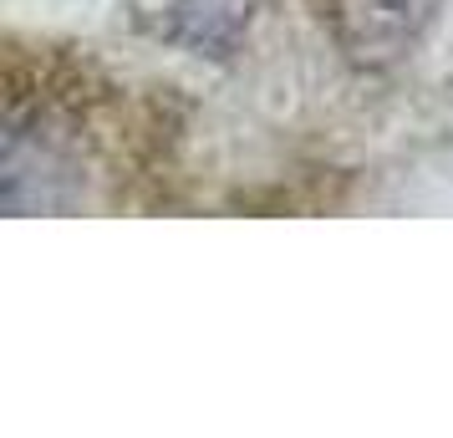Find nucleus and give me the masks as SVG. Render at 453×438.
<instances>
[{
    "mask_svg": "<svg viewBox=\"0 0 453 438\" xmlns=\"http://www.w3.org/2000/svg\"><path fill=\"white\" fill-rule=\"evenodd\" d=\"M260 0H143V11L168 42L188 51H229Z\"/></svg>",
    "mask_w": 453,
    "mask_h": 438,
    "instance_id": "f03ea898",
    "label": "nucleus"
},
{
    "mask_svg": "<svg viewBox=\"0 0 453 438\" xmlns=\"http://www.w3.org/2000/svg\"><path fill=\"white\" fill-rule=\"evenodd\" d=\"M433 11L438 0H342V42L357 62H392L423 36Z\"/></svg>",
    "mask_w": 453,
    "mask_h": 438,
    "instance_id": "f257e3e1",
    "label": "nucleus"
}]
</instances>
